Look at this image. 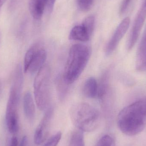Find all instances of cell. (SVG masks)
Masks as SVG:
<instances>
[{
	"instance_id": "1",
	"label": "cell",
	"mask_w": 146,
	"mask_h": 146,
	"mask_svg": "<svg viewBox=\"0 0 146 146\" xmlns=\"http://www.w3.org/2000/svg\"><path fill=\"white\" fill-rule=\"evenodd\" d=\"M117 124L121 132L129 136L140 133L146 127V98L127 106L117 116Z\"/></svg>"
},
{
	"instance_id": "2",
	"label": "cell",
	"mask_w": 146,
	"mask_h": 146,
	"mask_svg": "<svg viewBox=\"0 0 146 146\" xmlns=\"http://www.w3.org/2000/svg\"><path fill=\"white\" fill-rule=\"evenodd\" d=\"M88 46L83 44H74L70 48L62 78L67 84L74 83L85 69L90 56Z\"/></svg>"
},
{
	"instance_id": "3",
	"label": "cell",
	"mask_w": 146,
	"mask_h": 146,
	"mask_svg": "<svg viewBox=\"0 0 146 146\" xmlns=\"http://www.w3.org/2000/svg\"><path fill=\"white\" fill-rule=\"evenodd\" d=\"M70 116L73 124L82 132H92L99 124V112L88 103H80L74 106L70 111Z\"/></svg>"
},
{
	"instance_id": "4",
	"label": "cell",
	"mask_w": 146,
	"mask_h": 146,
	"mask_svg": "<svg viewBox=\"0 0 146 146\" xmlns=\"http://www.w3.org/2000/svg\"><path fill=\"white\" fill-rule=\"evenodd\" d=\"M51 71L45 65L38 72L33 84L34 98L38 108L42 111L49 108L50 100Z\"/></svg>"
},
{
	"instance_id": "5",
	"label": "cell",
	"mask_w": 146,
	"mask_h": 146,
	"mask_svg": "<svg viewBox=\"0 0 146 146\" xmlns=\"http://www.w3.org/2000/svg\"><path fill=\"white\" fill-rule=\"evenodd\" d=\"M47 58V53L40 43L33 44L27 50L24 59V72L33 74L38 72Z\"/></svg>"
},
{
	"instance_id": "6",
	"label": "cell",
	"mask_w": 146,
	"mask_h": 146,
	"mask_svg": "<svg viewBox=\"0 0 146 146\" xmlns=\"http://www.w3.org/2000/svg\"><path fill=\"white\" fill-rule=\"evenodd\" d=\"M53 113L54 109L52 107H49L45 111L44 115L35 131L34 140L36 145H41L47 139L49 133Z\"/></svg>"
},
{
	"instance_id": "7",
	"label": "cell",
	"mask_w": 146,
	"mask_h": 146,
	"mask_svg": "<svg viewBox=\"0 0 146 146\" xmlns=\"http://www.w3.org/2000/svg\"><path fill=\"white\" fill-rule=\"evenodd\" d=\"M146 19V2L144 1L136 17L127 43V49L131 50L136 44Z\"/></svg>"
},
{
	"instance_id": "8",
	"label": "cell",
	"mask_w": 146,
	"mask_h": 146,
	"mask_svg": "<svg viewBox=\"0 0 146 146\" xmlns=\"http://www.w3.org/2000/svg\"><path fill=\"white\" fill-rule=\"evenodd\" d=\"M130 19L127 17L123 20L117 27L114 34L109 41L106 48V54L107 56L111 54L116 48L122 38L128 30Z\"/></svg>"
},
{
	"instance_id": "9",
	"label": "cell",
	"mask_w": 146,
	"mask_h": 146,
	"mask_svg": "<svg viewBox=\"0 0 146 146\" xmlns=\"http://www.w3.org/2000/svg\"><path fill=\"white\" fill-rule=\"evenodd\" d=\"M135 68L137 71H146V25L136 53Z\"/></svg>"
},
{
	"instance_id": "10",
	"label": "cell",
	"mask_w": 146,
	"mask_h": 146,
	"mask_svg": "<svg viewBox=\"0 0 146 146\" xmlns=\"http://www.w3.org/2000/svg\"><path fill=\"white\" fill-rule=\"evenodd\" d=\"M47 0H29L30 13L33 19L39 20L45 12Z\"/></svg>"
},
{
	"instance_id": "11",
	"label": "cell",
	"mask_w": 146,
	"mask_h": 146,
	"mask_svg": "<svg viewBox=\"0 0 146 146\" xmlns=\"http://www.w3.org/2000/svg\"><path fill=\"white\" fill-rule=\"evenodd\" d=\"M24 112L27 118L30 121L34 120L35 116V106L31 93L27 92L23 98Z\"/></svg>"
},
{
	"instance_id": "12",
	"label": "cell",
	"mask_w": 146,
	"mask_h": 146,
	"mask_svg": "<svg viewBox=\"0 0 146 146\" xmlns=\"http://www.w3.org/2000/svg\"><path fill=\"white\" fill-rule=\"evenodd\" d=\"M98 85L94 77H90L85 82L83 93L86 98H94L98 96Z\"/></svg>"
},
{
	"instance_id": "13",
	"label": "cell",
	"mask_w": 146,
	"mask_h": 146,
	"mask_svg": "<svg viewBox=\"0 0 146 146\" xmlns=\"http://www.w3.org/2000/svg\"><path fill=\"white\" fill-rule=\"evenodd\" d=\"M90 37L85 28L81 25L73 27L69 34V38L70 40L86 42L89 40Z\"/></svg>"
},
{
	"instance_id": "14",
	"label": "cell",
	"mask_w": 146,
	"mask_h": 146,
	"mask_svg": "<svg viewBox=\"0 0 146 146\" xmlns=\"http://www.w3.org/2000/svg\"><path fill=\"white\" fill-rule=\"evenodd\" d=\"M83 132L79 129L74 130L71 135L69 146H85Z\"/></svg>"
},
{
	"instance_id": "15",
	"label": "cell",
	"mask_w": 146,
	"mask_h": 146,
	"mask_svg": "<svg viewBox=\"0 0 146 146\" xmlns=\"http://www.w3.org/2000/svg\"><path fill=\"white\" fill-rule=\"evenodd\" d=\"M107 73L104 74L98 85V97L100 99L104 98L108 90V74Z\"/></svg>"
},
{
	"instance_id": "16",
	"label": "cell",
	"mask_w": 146,
	"mask_h": 146,
	"mask_svg": "<svg viewBox=\"0 0 146 146\" xmlns=\"http://www.w3.org/2000/svg\"><path fill=\"white\" fill-rule=\"evenodd\" d=\"M94 22L95 19L94 16L90 15L84 19L82 25L90 36L92 34L94 29Z\"/></svg>"
},
{
	"instance_id": "17",
	"label": "cell",
	"mask_w": 146,
	"mask_h": 146,
	"mask_svg": "<svg viewBox=\"0 0 146 146\" xmlns=\"http://www.w3.org/2000/svg\"><path fill=\"white\" fill-rule=\"evenodd\" d=\"M114 143L113 138L110 135H106L99 140L95 146H115Z\"/></svg>"
},
{
	"instance_id": "18",
	"label": "cell",
	"mask_w": 146,
	"mask_h": 146,
	"mask_svg": "<svg viewBox=\"0 0 146 146\" xmlns=\"http://www.w3.org/2000/svg\"><path fill=\"white\" fill-rule=\"evenodd\" d=\"M94 1V0H77V5L80 10L86 12L91 8Z\"/></svg>"
},
{
	"instance_id": "19",
	"label": "cell",
	"mask_w": 146,
	"mask_h": 146,
	"mask_svg": "<svg viewBox=\"0 0 146 146\" xmlns=\"http://www.w3.org/2000/svg\"><path fill=\"white\" fill-rule=\"evenodd\" d=\"M62 133L60 131L52 136L44 146H57L61 139Z\"/></svg>"
},
{
	"instance_id": "20",
	"label": "cell",
	"mask_w": 146,
	"mask_h": 146,
	"mask_svg": "<svg viewBox=\"0 0 146 146\" xmlns=\"http://www.w3.org/2000/svg\"><path fill=\"white\" fill-rule=\"evenodd\" d=\"M132 0H123L119 9V13L121 15L124 14L130 5Z\"/></svg>"
},
{
	"instance_id": "21",
	"label": "cell",
	"mask_w": 146,
	"mask_h": 146,
	"mask_svg": "<svg viewBox=\"0 0 146 146\" xmlns=\"http://www.w3.org/2000/svg\"><path fill=\"white\" fill-rule=\"evenodd\" d=\"M56 0H47L45 12L50 13L53 11Z\"/></svg>"
},
{
	"instance_id": "22",
	"label": "cell",
	"mask_w": 146,
	"mask_h": 146,
	"mask_svg": "<svg viewBox=\"0 0 146 146\" xmlns=\"http://www.w3.org/2000/svg\"><path fill=\"white\" fill-rule=\"evenodd\" d=\"M18 139L15 136H13L10 140V146H19Z\"/></svg>"
},
{
	"instance_id": "23",
	"label": "cell",
	"mask_w": 146,
	"mask_h": 146,
	"mask_svg": "<svg viewBox=\"0 0 146 146\" xmlns=\"http://www.w3.org/2000/svg\"><path fill=\"white\" fill-rule=\"evenodd\" d=\"M27 144H28V139L27 136H25L22 138L19 146H27Z\"/></svg>"
},
{
	"instance_id": "24",
	"label": "cell",
	"mask_w": 146,
	"mask_h": 146,
	"mask_svg": "<svg viewBox=\"0 0 146 146\" xmlns=\"http://www.w3.org/2000/svg\"><path fill=\"white\" fill-rule=\"evenodd\" d=\"M6 1H7V0H0V12H1L2 7L3 6V4H4Z\"/></svg>"
},
{
	"instance_id": "25",
	"label": "cell",
	"mask_w": 146,
	"mask_h": 146,
	"mask_svg": "<svg viewBox=\"0 0 146 146\" xmlns=\"http://www.w3.org/2000/svg\"><path fill=\"white\" fill-rule=\"evenodd\" d=\"M145 1L146 2V0H145Z\"/></svg>"
}]
</instances>
